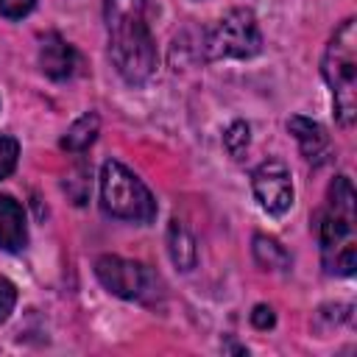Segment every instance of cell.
Masks as SVG:
<instances>
[{
  "instance_id": "10",
  "label": "cell",
  "mask_w": 357,
  "mask_h": 357,
  "mask_svg": "<svg viewBox=\"0 0 357 357\" xmlns=\"http://www.w3.org/2000/svg\"><path fill=\"white\" fill-rule=\"evenodd\" d=\"M287 128H290V134L296 137V142H298V148H301V153H304L307 159H315V156L326 148V131H324L321 123L296 114V117L287 120Z\"/></svg>"
},
{
  "instance_id": "1",
  "label": "cell",
  "mask_w": 357,
  "mask_h": 357,
  "mask_svg": "<svg viewBox=\"0 0 357 357\" xmlns=\"http://www.w3.org/2000/svg\"><path fill=\"white\" fill-rule=\"evenodd\" d=\"M145 0H106L109 56L128 84H145L156 70V45L145 22Z\"/></svg>"
},
{
  "instance_id": "4",
  "label": "cell",
  "mask_w": 357,
  "mask_h": 357,
  "mask_svg": "<svg viewBox=\"0 0 357 357\" xmlns=\"http://www.w3.org/2000/svg\"><path fill=\"white\" fill-rule=\"evenodd\" d=\"M100 198L109 215L134 223H151L156 218V201L151 190L120 162H106L100 170Z\"/></svg>"
},
{
  "instance_id": "13",
  "label": "cell",
  "mask_w": 357,
  "mask_h": 357,
  "mask_svg": "<svg viewBox=\"0 0 357 357\" xmlns=\"http://www.w3.org/2000/svg\"><path fill=\"white\" fill-rule=\"evenodd\" d=\"M254 257H257V262L265 271H284L290 265L287 251L273 237H265V234H257L254 237Z\"/></svg>"
},
{
  "instance_id": "17",
  "label": "cell",
  "mask_w": 357,
  "mask_h": 357,
  "mask_svg": "<svg viewBox=\"0 0 357 357\" xmlns=\"http://www.w3.org/2000/svg\"><path fill=\"white\" fill-rule=\"evenodd\" d=\"M36 0H0V14L8 20H20L33 8Z\"/></svg>"
},
{
  "instance_id": "12",
  "label": "cell",
  "mask_w": 357,
  "mask_h": 357,
  "mask_svg": "<svg viewBox=\"0 0 357 357\" xmlns=\"http://www.w3.org/2000/svg\"><path fill=\"white\" fill-rule=\"evenodd\" d=\"M98 128H100V117H98L95 112H86L84 117H78V120L67 128V134L61 137V148L70 151V153H81V151H86V148L95 142Z\"/></svg>"
},
{
  "instance_id": "6",
  "label": "cell",
  "mask_w": 357,
  "mask_h": 357,
  "mask_svg": "<svg viewBox=\"0 0 357 357\" xmlns=\"http://www.w3.org/2000/svg\"><path fill=\"white\" fill-rule=\"evenodd\" d=\"M95 273L100 284L120 298H139L148 287V268L134 259H123L117 254H103L95 262Z\"/></svg>"
},
{
  "instance_id": "8",
  "label": "cell",
  "mask_w": 357,
  "mask_h": 357,
  "mask_svg": "<svg viewBox=\"0 0 357 357\" xmlns=\"http://www.w3.org/2000/svg\"><path fill=\"white\" fill-rule=\"evenodd\" d=\"M39 64H42L45 75L61 81V78H67L73 73L75 53L59 33H45L42 42H39Z\"/></svg>"
},
{
  "instance_id": "18",
  "label": "cell",
  "mask_w": 357,
  "mask_h": 357,
  "mask_svg": "<svg viewBox=\"0 0 357 357\" xmlns=\"http://www.w3.org/2000/svg\"><path fill=\"white\" fill-rule=\"evenodd\" d=\"M273 321H276V315H273V310H271L268 304H257V307H254V312H251V324H254L257 329H271Z\"/></svg>"
},
{
  "instance_id": "9",
  "label": "cell",
  "mask_w": 357,
  "mask_h": 357,
  "mask_svg": "<svg viewBox=\"0 0 357 357\" xmlns=\"http://www.w3.org/2000/svg\"><path fill=\"white\" fill-rule=\"evenodd\" d=\"M28 243L25 231V215L22 206L11 195H0V248L3 251H20Z\"/></svg>"
},
{
  "instance_id": "14",
  "label": "cell",
  "mask_w": 357,
  "mask_h": 357,
  "mask_svg": "<svg viewBox=\"0 0 357 357\" xmlns=\"http://www.w3.org/2000/svg\"><path fill=\"white\" fill-rule=\"evenodd\" d=\"M248 126L243 123V120H237V123H231L229 126V131L223 134V145H226V151L234 156V159H240L243 153H245V148H248Z\"/></svg>"
},
{
  "instance_id": "16",
  "label": "cell",
  "mask_w": 357,
  "mask_h": 357,
  "mask_svg": "<svg viewBox=\"0 0 357 357\" xmlns=\"http://www.w3.org/2000/svg\"><path fill=\"white\" fill-rule=\"evenodd\" d=\"M14 304H17V287H14L8 279L0 276V324L11 315Z\"/></svg>"
},
{
  "instance_id": "5",
  "label": "cell",
  "mask_w": 357,
  "mask_h": 357,
  "mask_svg": "<svg viewBox=\"0 0 357 357\" xmlns=\"http://www.w3.org/2000/svg\"><path fill=\"white\" fill-rule=\"evenodd\" d=\"M262 47V33L251 11L234 8L204 39L206 59H251Z\"/></svg>"
},
{
  "instance_id": "2",
  "label": "cell",
  "mask_w": 357,
  "mask_h": 357,
  "mask_svg": "<svg viewBox=\"0 0 357 357\" xmlns=\"http://www.w3.org/2000/svg\"><path fill=\"white\" fill-rule=\"evenodd\" d=\"M357 195L349 181V176H337L329 184L326 206L318 218V243H321V259L329 273L351 276L357 268Z\"/></svg>"
},
{
  "instance_id": "7",
  "label": "cell",
  "mask_w": 357,
  "mask_h": 357,
  "mask_svg": "<svg viewBox=\"0 0 357 357\" xmlns=\"http://www.w3.org/2000/svg\"><path fill=\"white\" fill-rule=\"evenodd\" d=\"M251 187H254V195L259 201V206L271 215H282L290 209L293 204V184H290V170L276 162V159H268L262 162L254 173H251Z\"/></svg>"
},
{
  "instance_id": "15",
  "label": "cell",
  "mask_w": 357,
  "mask_h": 357,
  "mask_svg": "<svg viewBox=\"0 0 357 357\" xmlns=\"http://www.w3.org/2000/svg\"><path fill=\"white\" fill-rule=\"evenodd\" d=\"M17 156H20V145H17V139L0 134V178H6V176L14 170Z\"/></svg>"
},
{
  "instance_id": "11",
  "label": "cell",
  "mask_w": 357,
  "mask_h": 357,
  "mask_svg": "<svg viewBox=\"0 0 357 357\" xmlns=\"http://www.w3.org/2000/svg\"><path fill=\"white\" fill-rule=\"evenodd\" d=\"M167 248H170V259L178 271H192L195 268V240L190 234V229L181 223V220H170V229H167Z\"/></svg>"
},
{
  "instance_id": "3",
  "label": "cell",
  "mask_w": 357,
  "mask_h": 357,
  "mask_svg": "<svg viewBox=\"0 0 357 357\" xmlns=\"http://www.w3.org/2000/svg\"><path fill=\"white\" fill-rule=\"evenodd\" d=\"M324 78L335 98V112L343 126L354 123L357 114V22L346 20L326 45Z\"/></svg>"
}]
</instances>
